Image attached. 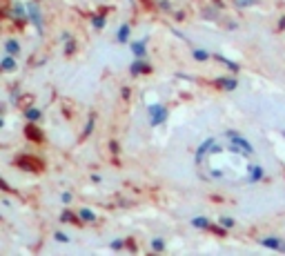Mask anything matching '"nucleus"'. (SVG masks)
Here are the masks:
<instances>
[{
    "instance_id": "1",
    "label": "nucleus",
    "mask_w": 285,
    "mask_h": 256,
    "mask_svg": "<svg viewBox=\"0 0 285 256\" xmlns=\"http://www.w3.org/2000/svg\"><path fill=\"white\" fill-rule=\"evenodd\" d=\"M225 136L230 138V150L232 152H236V154H243V156H247L250 158L252 154H254V145H252L250 140L247 138H243L238 131H225Z\"/></svg>"
},
{
    "instance_id": "2",
    "label": "nucleus",
    "mask_w": 285,
    "mask_h": 256,
    "mask_svg": "<svg viewBox=\"0 0 285 256\" xmlns=\"http://www.w3.org/2000/svg\"><path fill=\"white\" fill-rule=\"evenodd\" d=\"M223 147L218 145L216 140L214 138H207V140H203L201 145L196 147V154H194V160H196V165H203L205 163V156L207 154H218Z\"/></svg>"
},
{
    "instance_id": "3",
    "label": "nucleus",
    "mask_w": 285,
    "mask_h": 256,
    "mask_svg": "<svg viewBox=\"0 0 285 256\" xmlns=\"http://www.w3.org/2000/svg\"><path fill=\"white\" fill-rule=\"evenodd\" d=\"M147 116H150V125L152 127H158V125H163V123L167 121L169 111H167V107H165V105L154 102V105L147 107Z\"/></svg>"
},
{
    "instance_id": "4",
    "label": "nucleus",
    "mask_w": 285,
    "mask_h": 256,
    "mask_svg": "<svg viewBox=\"0 0 285 256\" xmlns=\"http://www.w3.org/2000/svg\"><path fill=\"white\" fill-rule=\"evenodd\" d=\"M14 163L18 165L20 169H25V172H43V160H38L36 156H29V154L16 156Z\"/></svg>"
},
{
    "instance_id": "5",
    "label": "nucleus",
    "mask_w": 285,
    "mask_h": 256,
    "mask_svg": "<svg viewBox=\"0 0 285 256\" xmlns=\"http://www.w3.org/2000/svg\"><path fill=\"white\" fill-rule=\"evenodd\" d=\"M214 87L221 89V92H234L238 87V78L236 74H230V76H218L214 78Z\"/></svg>"
},
{
    "instance_id": "6",
    "label": "nucleus",
    "mask_w": 285,
    "mask_h": 256,
    "mask_svg": "<svg viewBox=\"0 0 285 256\" xmlns=\"http://www.w3.org/2000/svg\"><path fill=\"white\" fill-rule=\"evenodd\" d=\"M25 138L31 140V143H43L45 134H43V129L38 127V123L27 121V125H25Z\"/></svg>"
},
{
    "instance_id": "7",
    "label": "nucleus",
    "mask_w": 285,
    "mask_h": 256,
    "mask_svg": "<svg viewBox=\"0 0 285 256\" xmlns=\"http://www.w3.org/2000/svg\"><path fill=\"white\" fill-rule=\"evenodd\" d=\"M27 9H29V20H31V23H34V27H36V29H38V34L43 36L45 27H43V14H40L38 2H29V5H27Z\"/></svg>"
},
{
    "instance_id": "8",
    "label": "nucleus",
    "mask_w": 285,
    "mask_h": 256,
    "mask_svg": "<svg viewBox=\"0 0 285 256\" xmlns=\"http://www.w3.org/2000/svg\"><path fill=\"white\" fill-rule=\"evenodd\" d=\"M259 245L267 247V250H276V252H285V243L279 236H261L259 238Z\"/></svg>"
},
{
    "instance_id": "9",
    "label": "nucleus",
    "mask_w": 285,
    "mask_h": 256,
    "mask_svg": "<svg viewBox=\"0 0 285 256\" xmlns=\"http://www.w3.org/2000/svg\"><path fill=\"white\" fill-rule=\"evenodd\" d=\"M11 16H14V20L18 25H23L29 20V9H27V5H23V2H16V5H11Z\"/></svg>"
},
{
    "instance_id": "10",
    "label": "nucleus",
    "mask_w": 285,
    "mask_h": 256,
    "mask_svg": "<svg viewBox=\"0 0 285 256\" xmlns=\"http://www.w3.org/2000/svg\"><path fill=\"white\" fill-rule=\"evenodd\" d=\"M152 67L147 65V58H134V63L130 65V74L131 76H140V74H150Z\"/></svg>"
},
{
    "instance_id": "11",
    "label": "nucleus",
    "mask_w": 285,
    "mask_h": 256,
    "mask_svg": "<svg viewBox=\"0 0 285 256\" xmlns=\"http://www.w3.org/2000/svg\"><path fill=\"white\" fill-rule=\"evenodd\" d=\"M265 179V172H263V167L261 165H250L247 167V183L250 185H254V183H259V180H263Z\"/></svg>"
},
{
    "instance_id": "12",
    "label": "nucleus",
    "mask_w": 285,
    "mask_h": 256,
    "mask_svg": "<svg viewBox=\"0 0 285 256\" xmlns=\"http://www.w3.org/2000/svg\"><path fill=\"white\" fill-rule=\"evenodd\" d=\"M18 56H11V53H5V56H2V60H0V69H2V72L5 74H11V72H16V69H18Z\"/></svg>"
},
{
    "instance_id": "13",
    "label": "nucleus",
    "mask_w": 285,
    "mask_h": 256,
    "mask_svg": "<svg viewBox=\"0 0 285 256\" xmlns=\"http://www.w3.org/2000/svg\"><path fill=\"white\" fill-rule=\"evenodd\" d=\"M89 25H92L96 31L105 29V25H107V11H98V14H92V16H89Z\"/></svg>"
},
{
    "instance_id": "14",
    "label": "nucleus",
    "mask_w": 285,
    "mask_h": 256,
    "mask_svg": "<svg viewBox=\"0 0 285 256\" xmlns=\"http://www.w3.org/2000/svg\"><path fill=\"white\" fill-rule=\"evenodd\" d=\"M130 49L134 53V58H147V43L145 40H134L130 43Z\"/></svg>"
},
{
    "instance_id": "15",
    "label": "nucleus",
    "mask_w": 285,
    "mask_h": 256,
    "mask_svg": "<svg viewBox=\"0 0 285 256\" xmlns=\"http://www.w3.org/2000/svg\"><path fill=\"white\" fill-rule=\"evenodd\" d=\"M60 223H67V225H82V221H80V216H78V212H72V209H63L60 212Z\"/></svg>"
},
{
    "instance_id": "16",
    "label": "nucleus",
    "mask_w": 285,
    "mask_h": 256,
    "mask_svg": "<svg viewBox=\"0 0 285 256\" xmlns=\"http://www.w3.org/2000/svg\"><path fill=\"white\" fill-rule=\"evenodd\" d=\"M214 60H216V63H221V65H225V67L230 69V72H232V74H236V76H238V72H241L238 63H234V60L225 58V56H221V53H214Z\"/></svg>"
},
{
    "instance_id": "17",
    "label": "nucleus",
    "mask_w": 285,
    "mask_h": 256,
    "mask_svg": "<svg viewBox=\"0 0 285 256\" xmlns=\"http://www.w3.org/2000/svg\"><path fill=\"white\" fill-rule=\"evenodd\" d=\"M130 36H131V25H127V23L121 25L116 31V43H121V45L130 43Z\"/></svg>"
},
{
    "instance_id": "18",
    "label": "nucleus",
    "mask_w": 285,
    "mask_h": 256,
    "mask_svg": "<svg viewBox=\"0 0 285 256\" xmlns=\"http://www.w3.org/2000/svg\"><path fill=\"white\" fill-rule=\"evenodd\" d=\"M212 218L207 216H194L192 218V227H196V230H212Z\"/></svg>"
},
{
    "instance_id": "19",
    "label": "nucleus",
    "mask_w": 285,
    "mask_h": 256,
    "mask_svg": "<svg viewBox=\"0 0 285 256\" xmlns=\"http://www.w3.org/2000/svg\"><path fill=\"white\" fill-rule=\"evenodd\" d=\"M20 51H23V47H20L18 40H14V38L5 40V53H11V56H20Z\"/></svg>"
},
{
    "instance_id": "20",
    "label": "nucleus",
    "mask_w": 285,
    "mask_h": 256,
    "mask_svg": "<svg viewBox=\"0 0 285 256\" xmlns=\"http://www.w3.org/2000/svg\"><path fill=\"white\" fill-rule=\"evenodd\" d=\"M78 216H80L82 223H96V212H94V209H89V207L78 209Z\"/></svg>"
},
{
    "instance_id": "21",
    "label": "nucleus",
    "mask_w": 285,
    "mask_h": 256,
    "mask_svg": "<svg viewBox=\"0 0 285 256\" xmlns=\"http://www.w3.org/2000/svg\"><path fill=\"white\" fill-rule=\"evenodd\" d=\"M40 116H43V109L40 107H29V109H25V118L31 123H38Z\"/></svg>"
},
{
    "instance_id": "22",
    "label": "nucleus",
    "mask_w": 285,
    "mask_h": 256,
    "mask_svg": "<svg viewBox=\"0 0 285 256\" xmlns=\"http://www.w3.org/2000/svg\"><path fill=\"white\" fill-rule=\"evenodd\" d=\"M192 56H194V60H198V63H207V60L212 58L209 51H205V49H196V47L192 49Z\"/></svg>"
},
{
    "instance_id": "23",
    "label": "nucleus",
    "mask_w": 285,
    "mask_h": 256,
    "mask_svg": "<svg viewBox=\"0 0 285 256\" xmlns=\"http://www.w3.org/2000/svg\"><path fill=\"white\" fill-rule=\"evenodd\" d=\"M63 40H65V56H72L76 51V43L74 38H69V34H63Z\"/></svg>"
},
{
    "instance_id": "24",
    "label": "nucleus",
    "mask_w": 285,
    "mask_h": 256,
    "mask_svg": "<svg viewBox=\"0 0 285 256\" xmlns=\"http://www.w3.org/2000/svg\"><path fill=\"white\" fill-rule=\"evenodd\" d=\"M150 247H152V252H165V241L160 236H154L150 241Z\"/></svg>"
},
{
    "instance_id": "25",
    "label": "nucleus",
    "mask_w": 285,
    "mask_h": 256,
    "mask_svg": "<svg viewBox=\"0 0 285 256\" xmlns=\"http://www.w3.org/2000/svg\"><path fill=\"white\" fill-rule=\"evenodd\" d=\"M218 225H223L225 230H234V227H236V221H234L232 216H221L218 218Z\"/></svg>"
},
{
    "instance_id": "26",
    "label": "nucleus",
    "mask_w": 285,
    "mask_h": 256,
    "mask_svg": "<svg viewBox=\"0 0 285 256\" xmlns=\"http://www.w3.org/2000/svg\"><path fill=\"white\" fill-rule=\"evenodd\" d=\"M123 247H127V238H116V241L109 243V250L111 252H121Z\"/></svg>"
},
{
    "instance_id": "27",
    "label": "nucleus",
    "mask_w": 285,
    "mask_h": 256,
    "mask_svg": "<svg viewBox=\"0 0 285 256\" xmlns=\"http://www.w3.org/2000/svg\"><path fill=\"white\" fill-rule=\"evenodd\" d=\"M94 123H96V116H89V121H87V125H85V131H82V138H87V136H92V131H94Z\"/></svg>"
},
{
    "instance_id": "28",
    "label": "nucleus",
    "mask_w": 285,
    "mask_h": 256,
    "mask_svg": "<svg viewBox=\"0 0 285 256\" xmlns=\"http://www.w3.org/2000/svg\"><path fill=\"white\" fill-rule=\"evenodd\" d=\"M109 152L114 156H118L121 154V143H118V140H109Z\"/></svg>"
},
{
    "instance_id": "29",
    "label": "nucleus",
    "mask_w": 285,
    "mask_h": 256,
    "mask_svg": "<svg viewBox=\"0 0 285 256\" xmlns=\"http://www.w3.org/2000/svg\"><path fill=\"white\" fill-rule=\"evenodd\" d=\"M60 201H63L65 207H69V205H72V201H74V196L69 192H63V194H60Z\"/></svg>"
},
{
    "instance_id": "30",
    "label": "nucleus",
    "mask_w": 285,
    "mask_h": 256,
    "mask_svg": "<svg viewBox=\"0 0 285 256\" xmlns=\"http://www.w3.org/2000/svg\"><path fill=\"white\" fill-rule=\"evenodd\" d=\"M53 241H58V243H69V236L65 232H53Z\"/></svg>"
},
{
    "instance_id": "31",
    "label": "nucleus",
    "mask_w": 285,
    "mask_h": 256,
    "mask_svg": "<svg viewBox=\"0 0 285 256\" xmlns=\"http://www.w3.org/2000/svg\"><path fill=\"white\" fill-rule=\"evenodd\" d=\"M234 5H236L238 9H245V7H252V5H254V0H234Z\"/></svg>"
},
{
    "instance_id": "32",
    "label": "nucleus",
    "mask_w": 285,
    "mask_h": 256,
    "mask_svg": "<svg viewBox=\"0 0 285 256\" xmlns=\"http://www.w3.org/2000/svg\"><path fill=\"white\" fill-rule=\"evenodd\" d=\"M276 29H279V31H285V16H281V18H279V25H276Z\"/></svg>"
},
{
    "instance_id": "33",
    "label": "nucleus",
    "mask_w": 285,
    "mask_h": 256,
    "mask_svg": "<svg viewBox=\"0 0 285 256\" xmlns=\"http://www.w3.org/2000/svg\"><path fill=\"white\" fill-rule=\"evenodd\" d=\"M158 7H160V9H163V11H169V9H172V7H169V2H167V0H163V2H158Z\"/></svg>"
},
{
    "instance_id": "34",
    "label": "nucleus",
    "mask_w": 285,
    "mask_h": 256,
    "mask_svg": "<svg viewBox=\"0 0 285 256\" xmlns=\"http://www.w3.org/2000/svg\"><path fill=\"white\" fill-rule=\"evenodd\" d=\"M121 94H123L125 98H130V87H123V89H121Z\"/></svg>"
},
{
    "instance_id": "35",
    "label": "nucleus",
    "mask_w": 285,
    "mask_h": 256,
    "mask_svg": "<svg viewBox=\"0 0 285 256\" xmlns=\"http://www.w3.org/2000/svg\"><path fill=\"white\" fill-rule=\"evenodd\" d=\"M101 176H98V174H92V183H101Z\"/></svg>"
},
{
    "instance_id": "36",
    "label": "nucleus",
    "mask_w": 285,
    "mask_h": 256,
    "mask_svg": "<svg viewBox=\"0 0 285 256\" xmlns=\"http://www.w3.org/2000/svg\"><path fill=\"white\" fill-rule=\"evenodd\" d=\"M283 136H285V131H283Z\"/></svg>"
}]
</instances>
